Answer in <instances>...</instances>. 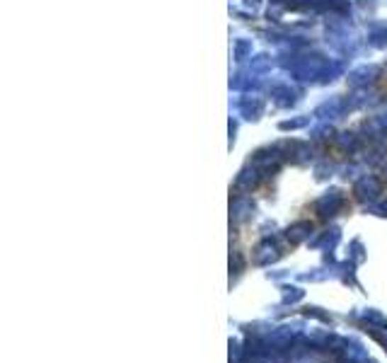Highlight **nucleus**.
Listing matches in <instances>:
<instances>
[{
	"instance_id": "f257e3e1",
	"label": "nucleus",
	"mask_w": 387,
	"mask_h": 363,
	"mask_svg": "<svg viewBox=\"0 0 387 363\" xmlns=\"http://www.w3.org/2000/svg\"><path fill=\"white\" fill-rule=\"evenodd\" d=\"M359 318L366 320L368 325H378V327H383V330H387V318L385 315H380L378 310H363Z\"/></svg>"
},
{
	"instance_id": "f03ea898",
	"label": "nucleus",
	"mask_w": 387,
	"mask_h": 363,
	"mask_svg": "<svg viewBox=\"0 0 387 363\" xmlns=\"http://www.w3.org/2000/svg\"><path fill=\"white\" fill-rule=\"evenodd\" d=\"M301 313L305 315V318H320V320H325V322H330L332 318L327 313H322L320 308H303Z\"/></svg>"
},
{
	"instance_id": "7ed1b4c3",
	"label": "nucleus",
	"mask_w": 387,
	"mask_h": 363,
	"mask_svg": "<svg viewBox=\"0 0 387 363\" xmlns=\"http://www.w3.org/2000/svg\"><path fill=\"white\" fill-rule=\"evenodd\" d=\"M303 298V291H298V289H284V301L286 303H296V301H301Z\"/></svg>"
}]
</instances>
